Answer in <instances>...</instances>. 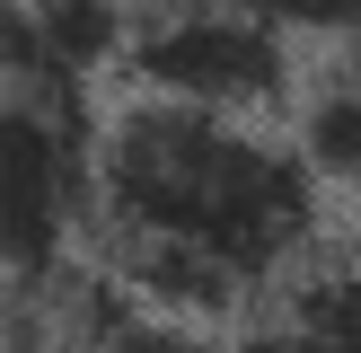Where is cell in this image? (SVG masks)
I'll return each instance as SVG.
<instances>
[{
	"instance_id": "1",
	"label": "cell",
	"mask_w": 361,
	"mask_h": 353,
	"mask_svg": "<svg viewBox=\"0 0 361 353\" xmlns=\"http://www.w3.org/2000/svg\"><path fill=\"white\" fill-rule=\"evenodd\" d=\"M326 239L309 150L256 115L123 97L97 124V265L133 300L221 318L274 300Z\"/></svg>"
},
{
	"instance_id": "2",
	"label": "cell",
	"mask_w": 361,
	"mask_h": 353,
	"mask_svg": "<svg viewBox=\"0 0 361 353\" xmlns=\"http://www.w3.org/2000/svg\"><path fill=\"white\" fill-rule=\"evenodd\" d=\"M88 239H97V124H88V97L9 88V124H0V247H9L18 309L44 300L62 274H80Z\"/></svg>"
},
{
	"instance_id": "3",
	"label": "cell",
	"mask_w": 361,
	"mask_h": 353,
	"mask_svg": "<svg viewBox=\"0 0 361 353\" xmlns=\"http://www.w3.org/2000/svg\"><path fill=\"white\" fill-rule=\"evenodd\" d=\"M123 80H133V97L274 124L300 97V53L282 27H264L238 0H141Z\"/></svg>"
},
{
	"instance_id": "4",
	"label": "cell",
	"mask_w": 361,
	"mask_h": 353,
	"mask_svg": "<svg viewBox=\"0 0 361 353\" xmlns=\"http://www.w3.org/2000/svg\"><path fill=\"white\" fill-rule=\"evenodd\" d=\"M141 27V0H9V88L88 97L106 71H123Z\"/></svg>"
},
{
	"instance_id": "5",
	"label": "cell",
	"mask_w": 361,
	"mask_h": 353,
	"mask_svg": "<svg viewBox=\"0 0 361 353\" xmlns=\"http://www.w3.org/2000/svg\"><path fill=\"white\" fill-rule=\"evenodd\" d=\"M300 150H309L317 186L361 221V44H344L300 97Z\"/></svg>"
},
{
	"instance_id": "6",
	"label": "cell",
	"mask_w": 361,
	"mask_h": 353,
	"mask_svg": "<svg viewBox=\"0 0 361 353\" xmlns=\"http://www.w3.org/2000/svg\"><path fill=\"white\" fill-rule=\"evenodd\" d=\"M274 309L361 345V229H353V239H317V247H309V265H300V274L274 292Z\"/></svg>"
},
{
	"instance_id": "7",
	"label": "cell",
	"mask_w": 361,
	"mask_h": 353,
	"mask_svg": "<svg viewBox=\"0 0 361 353\" xmlns=\"http://www.w3.org/2000/svg\"><path fill=\"white\" fill-rule=\"evenodd\" d=\"M238 9H256L291 44H335V53L361 44V0H238Z\"/></svg>"
},
{
	"instance_id": "8",
	"label": "cell",
	"mask_w": 361,
	"mask_h": 353,
	"mask_svg": "<svg viewBox=\"0 0 361 353\" xmlns=\"http://www.w3.org/2000/svg\"><path fill=\"white\" fill-rule=\"evenodd\" d=\"M238 353H361L353 335H326V327H309V318H264V327H247L238 335Z\"/></svg>"
},
{
	"instance_id": "9",
	"label": "cell",
	"mask_w": 361,
	"mask_h": 353,
	"mask_svg": "<svg viewBox=\"0 0 361 353\" xmlns=\"http://www.w3.org/2000/svg\"><path fill=\"white\" fill-rule=\"evenodd\" d=\"M9 353H88L80 335H62L44 309H18V327H9Z\"/></svg>"
}]
</instances>
